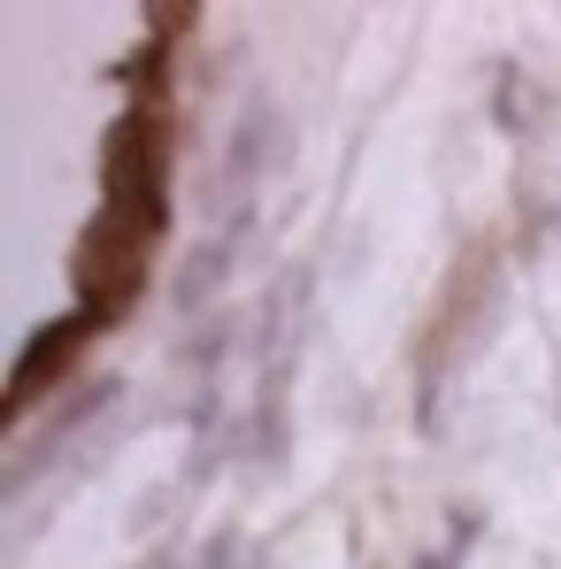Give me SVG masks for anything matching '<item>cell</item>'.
I'll return each instance as SVG.
<instances>
[{
	"instance_id": "52a82bcc",
	"label": "cell",
	"mask_w": 561,
	"mask_h": 569,
	"mask_svg": "<svg viewBox=\"0 0 561 569\" xmlns=\"http://www.w3.org/2000/svg\"><path fill=\"white\" fill-rule=\"evenodd\" d=\"M254 223H223V231H208V239H192L186 262H178V316H208L216 308V292L231 284V270H239V239H247Z\"/></svg>"
},
{
	"instance_id": "ba28073f",
	"label": "cell",
	"mask_w": 561,
	"mask_h": 569,
	"mask_svg": "<svg viewBox=\"0 0 561 569\" xmlns=\"http://www.w3.org/2000/svg\"><path fill=\"white\" fill-rule=\"evenodd\" d=\"M147 569H254V555H247L239 531H208L192 555H154Z\"/></svg>"
},
{
	"instance_id": "6da1fadb",
	"label": "cell",
	"mask_w": 561,
	"mask_h": 569,
	"mask_svg": "<svg viewBox=\"0 0 561 569\" xmlns=\"http://www.w3.org/2000/svg\"><path fill=\"white\" fill-rule=\"evenodd\" d=\"M162 231H170V116L139 100L108 131V192L78 247V308L100 323H123Z\"/></svg>"
},
{
	"instance_id": "7a4b0ae2",
	"label": "cell",
	"mask_w": 561,
	"mask_h": 569,
	"mask_svg": "<svg viewBox=\"0 0 561 569\" xmlns=\"http://www.w3.org/2000/svg\"><path fill=\"white\" fill-rule=\"evenodd\" d=\"M300 339H308V270L292 262L270 278V292L254 300V323H247V347H254V400L239 416V462L247 470H278L284 447H292V362H300Z\"/></svg>"
},
{
	"instance_id": "5b68a950",
	"label": "cell",
	"mask_w": 561,
	"mask_h": 569,
	"mask_svg": "<svg viewBox=\"0 0 561 569\" xmlns=\"http://www.w3.org/2000/svg\"><path fill=\"white\" fill-rule=\"evenodd\" d=\"M284 108L270 93H254L239 108V123L223 131V154H216V178H208V216L216 231L223 223H254V192L284 170Z\"/></svg>"
},
{
	"instance_id": "8992f818",
	"label": "cell",
	"mask_w": 561,
	"mask_h": 569,
	"mask_svg": "<svg viewBox=\"0 0 561 569\" xmlns=\"http://www.w3.org/2000/svg\"><path fill=\"white\" fill-rule=\"evenodd\" d=\"M108 323L86 316V308H70V316H54V323H39L31 339H23V355H16V378H8V423H23L31 416V400L47 392L54 378H70V362H78V347L100 339Z\"/></svg>"
},
{
	"instance_id": "9c48e42d",
	"label": "cell",
	"mask_w": 561,
	"mask_h": 569,
	"mask_svg": "<svg viewBox=\"0 0 561 569\" xmlns=\"http://www.w3.org/2000/svg\"><path fill=\"white\" fill-rule=\"evenodd\" d=\"M469 547H477V516L462 508V516L447 523V539H439V555H423L415 569H462V562H469Z\"/></svg>"
},
{
	"instance_id": "277c9868",
	"label": "cell",
	"mask_w": 561,
	"mask_h": 569,
	"mask_svg": "<svg viewBox=\"0 0 561 569\" xmlns=\"http://www.w3.org/2000/svg\"><path fill=\"white\" fill-rule=\"evenodd\" d=\"M116 408H123V378H93V385H78L70 400H54V423H39L31 439L8 447V462H0V508H23L47 470H86L100 455V439H108V423H116Z\"/></svg>"
},
{
	"instance_id": "3957f363",
	"label": "cell",
	"mask_w": 561,
	"mask_h": 569,
	"mask_svg": "<svg viewBox=\"0 0 561 569\" xmlns=\"http://www.w3.org/2000/svg\"><path fill=\"white\" fill-rule=\"evenodd\" d=\"M500 262L492 254H469L454 284H447V308L431 316V331H423V362H415V423H423V439L431 431H447V385L454 370L469 362V347L484 339V331H500Z\"/></svg>"
}]
</instances>
